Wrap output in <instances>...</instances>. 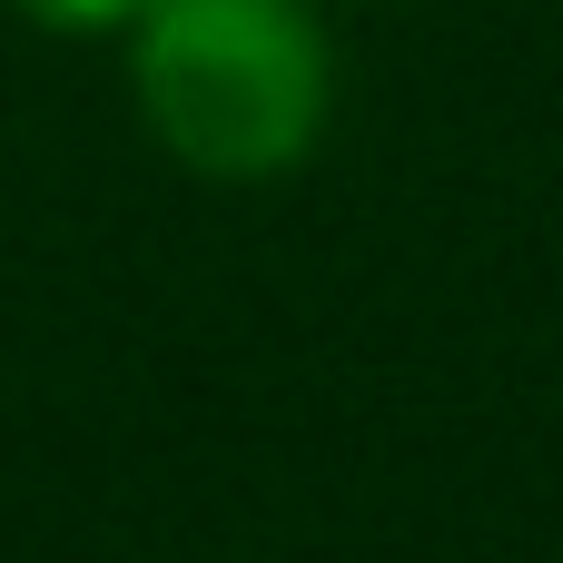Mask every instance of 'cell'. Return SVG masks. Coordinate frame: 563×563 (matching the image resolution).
Instances as JSON below:
<instances>
[{"mask_svg": "<svg viewBox=\"0 0 563 563\" xmlns=\"http://www.w3.org/2000/svg\"><path fill=\"white\" fill-rule=\"evenodd\" d=\"M129 79L148 139L198 178H277L327 129V30L307 0H139Z\"/></svg>", "mask_w": 563, "mask_h": 563, "instance_id": "cell-1", "label": "cell"}, {"mask_svg": "<svg viewBox=\"0 0 563 563\" xmlns=\"http://www.w3.org/2000/svg\"><path fill=\"white\" fill-rule=\"evenodd\" d=\"M10 10L40 30H129L139 20V0H10Z\"/></svg>", "mask_w": 563, "mask_h": 563, "instance_id": "cell-2", "label": "cell"}]
</instances>
